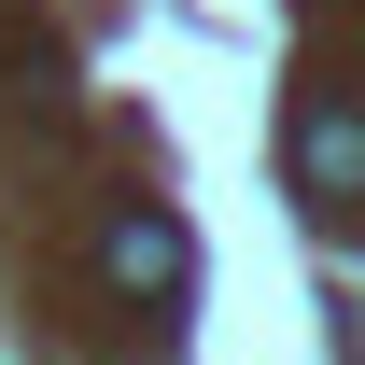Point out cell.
I'll use <instances>...</instances> for the list:
<instances>
[{
    "mask_svg": "<svg viewBox=\"0 0 365 365\" xmlns=\"http://www.w3.org/2000/svg\"><path fill=\"white\" fill-rule=\"evenodd\" d=\"M295 182H309V211H351V182H365L351 98H309V113H295Z\"/></svg>",
    "mask_w": 365,
    "mask_h": 365,
    "instance_id": "cell-1",
    "label": "cell"
},
{
    "mask_svg": "<svg viewBox=\"0 0 365 365\" xmlns=\"http://www.w3.org/2000/svg\"><path fill=\"white\" fill-rule=\"evenodd\" d=\"M98 267H113V295H169L182 281V225L169 211H127V225L98 239Z\"/></svg>",
    "mask_w": 365,
    "mask_h": 365,
    "instance_id": "cell-2",
    "label": "cell"
}]
</instances>
